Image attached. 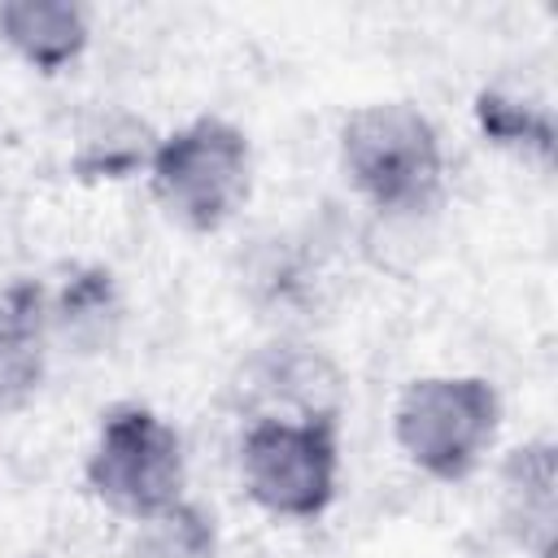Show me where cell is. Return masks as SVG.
I'll list each match as a JSON object with an SVG mask.
<instances>
[{"label":"cell","mask_w":558,"mask_h":558,"mask_svg":"<svg viewBox=\"0 0 558 558\" xmlns=\"http://www.w3.org/2000/svg\"><path fill=\"white\" fill-rule=\"evenodd\" d=\"M340 161L353 187L384 214H423L440 196V140L401 100L357 109L340 131Z\"/></svg>","instance_id":"obj_1"},{"label":"cell","mask_w":558,"mask_h":558,"mask_svg":"<svg viewBox=\"0 0 558 558\" xmlns=\"http://www.w3.org/2000/svg\"><path fill=\"white\" fill-rule=\"evenodd\" d=\"M153 196L187 231H218L248 196V140L222 122L201 118L153 153Z\"/></svg>","instance_id":"obj_2"},{"label":"cell","mask_w":558,"mask_h":558,"mask_svg":"<svg viewBox=\"0 0 558 558\" xmlns=\"http://www.w3.org/2000/svg\"><path fill=\"white\" fill-rule=\"evenodd\" d=\"M92 493L144 523L183 501V445L166 418L144 405H118L105 414L96 449L87 458Z\"/></svg>","instance_id":"obj_3"},{"label":"cell","mask_w":558,"mask_h":558,"mask_svg":"<svg viewBox=\"0 0 558 558\" xmlns=\"http://www.w3.org/2000/svg\"><path fill=\"white\" fill-rule=\"evenodd\" d=\"M336 418H253L240 445L248 497L279 519H314L336 497Z\"/></svg>","instance_id":"obj_4"},{"label":"cell","mask_w":558,"mask_h":558,"mask_svg":"<svg viewBox=\"0 0 558 558\" xmlns=\"http://www.w3.org/2000/svg\"><path fill=\"white\" fill-rule=\"evenodd\" d=\"M501 401L484 379H414L397 405V445L436 480H462L497 436Z\"/></svg>","instance_id":"obj_5"},{"label":"cell","mask_w":558,"mask_h":558,"mask_svg":"<svg viewBox=\"0 0 558 558\" xmlns=\"http://www.w3.org/2000/svg\"><path fill=\"white\" fill-rule=\"evenodd\" d=\"M0 39L35 70L52 74L87 44V9L70 0H9L0 4Z\"/></svg>","instance_id":"obj_6"},{"label":"cell","mask_w":558,"mask_h":558,"mask_svg":"<svg viewBox=\"0 0 558 558\" xmlns=\"http://www.w3.org/2000/svg\"><path fill=\"white\" fill-rule=\"evenodd\" d=\"M554 445L514 449L501 471V510L506 527L536 549V558L554 554Z\"/></svg>","instance_id":"obj_7"},{"label":"cell","mask_w":558,"mask_h":558,"mask_svg":"<svg viewBox=\"0 0 558 558\" xmlns=\"http://www.w3.org/2000/svg\"><path fill=\"white\" fill-rule=\"evenodd\" d=\"M39 384V323L31 310L0 305V410H13Z\"/></svg>","instance_id":"obj_8"},{"label":"cell","mask_w":558,"mask_h":558,"mask_svg":"<svg viewBox=\"0 0 558 558\" xmlns=\"http://www.w3.org/2000/svg\"><path fill=\"white\" fill-rule=\"evenodd\" d=\"M131 558H214V527L192 506H170L140 523Z\"/></svg>","instance_id":"obj_9"},{"label":"cell","mask_w":558,"mask_h":558,"mask_svg":"<svg viewBox=\"0 0 558 558\" xmlns=\"http://www.w3.org/2000/svg\"><path fill=\"white\" fill-rule=\"evenodd\" d=\"M57 323L74 344L96 349L100 340H109V327L118 323V296L105 270H92L83 279H74L57 305Z\"/></svg>","instance_id":"obj_10"},{"label":"cell","mask_w":558,"mask_h":558,"mask_svg":"<svg viewBox=\"0 0 558 558\" xmlns=\"http://www.w3.org/2000/svg\"><path fill=\"white\" fill-rule=\"evenodd\" d=\"M480 126L493 144H514V148H532L541 157H549L554 148V126H549V113L536 109V105H523V100H510L501 92H484L480 105Z\"/></svg>","instance_id":"obj_11"}]
</instances>
